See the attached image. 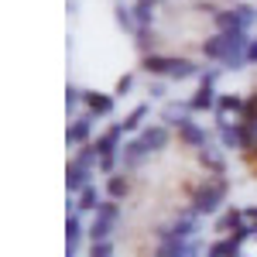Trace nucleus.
<instances>
[{
  "label": "nucleus",
  "instance_id": "obj_1",
  "mask_svg": "<svg viewBox=\"0 0 257 257\" xmlns=\"http://www.w3.org/2000/svg\"><path fill=\"white\" fill-rule=\"evenodd\" d=\"M247 45H250L247 31H219V35L202 41V55L206 59H219V62H226L230 69H237V65L247 62L243 59L247 55Z\"/></svg>",
  "mask_w": 257,
  "mask_h": 257
},
{
  "label": "nucleus",
  "instance_id": "obj_2",
  "mask_svg": "<svg viewBox=\"0 0 257 257\" xmlns=\"http://www.w3.org/2000/svg\"><path fill=\"white\" fill-rule=\"evenodd\" d=\"M99 165V155H96V144H86L79 148L72 161H69V168H65V185H69V192H76L79 196L82 189L89 185V172Z\"/></svg>",
  "mask_w": 257,
  "mask_h": 257
},
{
  "label": "nucleus",
  "instance_id": "obj_3",
  "mask_svg": "<svg viewBox=\"0 0 257 257\" xmlns=\"http://www.w3.org/2000/svg\"><path fill=\"white\" fill-rule=\"evenodd\" d=\"M226 192H230V182H226V175L202 182L196 192H192V213H196V216H213L219 206H223Z\"/></svg>",
  "mask_w": 257,
  "mask_h": 257
},
{
  "label": "nucleus",
  "instance_id": "obj_4",
  "mask_svg": "<svg viewBox=\"0 0 257 257\" xmlns=\"http://www.w3.org/2000/svg\"><path fill=\"white\" fill-rule=\"evenodd\" d=\"M141 69L148 76H168V79H192V76H199V65H192L189 59H168V55H155V52L144 55Z\"/></svg>",
  "mask_w": 257,
  "mask_h": 257
},
{
  "label": "nucleus",
  "instance_id": "obj_5",
  "mask_svg": "<svg viewBox=\"0 0 257 257\" xmlns=\"http://www.w3.org/2000/svg\"><path fill=\"white\" fill-rule=\"evenodd\" d=\"M117 216H120L117 199L103 202V206L96 209V216H93V223H89V230H86L89 243H99V240H110V237H113V223H117Z\"/></svg>",
  "mask_w": 257,
  "mask_h": 257
},
{
  "label": "nucleus",
  "instance_id": "obj_6",
  "mask_svg": "<svg viewBox=\"0 0 257 257\" xmlns=\"http://www.w3.org/2000/svg\"><path fill=\"white\" fill-rule=\"evenodd\" d=\"M123 127H110V131H103L96 138V155H99V172H113V161H117V151H123Z\"/></svg>",
  "mask_w": 257,
  "mask_h": 257
},
{
  "label": "nucleus",
  "instance_id": "obj_7",
  "mask_svg": "<svg viewBox=\"0 0 257 257\" xmlns=\"http://www.w3.org/2000/svg\"><path fill=\"white\" fill-rule=\"evenodd\" d=\"M254 18H257V7H233V11H216L213 14L219 31H247Z\"/></svg>",
  "mask_w": 257,
  "mask_h": 257
},
{
  "label": "nucleus",
  "instance_id": "obj_8",
  "mask_svg": "<svg viewBox=\"0 0 257 257\" xmlns=\"http://www.w3.org/2000/svg\"><path fill=\"white\" fill-rule=\"evenodd\" d=\"M199 233V216L196 213H189V216H182V219H175L172 226H158L155 230V240H192Z\"/></svg>",
  "mask_w": 257,
  "mask_h": 257
},
{
  "label": "nucleus",
  "instance_id": "obj_9",
  "mask_svg": "<svg viewBox=\"0 0 257 257\" xmlns=\"http://www.w3.org/2000/svg\"><path fill=\"white\" fill-rule=\"evenodd\" d=\"M175 134H178V144H185V148H196V151H202L209 141H206V131L199 127L196 120H189V117H178L175 123Z\"/></svg>",
  "mask_w": 257,
  "mask_h": 257
},
{
  "label": "nucleus",
  "instance_id": "obj_10",
  "mask_svg": "<svg viewBox=\"0 0 257 257\" xmlns=\"http://www.w3.org/2000/svg\"><path fill=\"white\" fill-rule=\"evenodd\" d=\"M155 257H199L196 240H161L155 247Z\"/></svg>",
  "mask_w": 257,
  "mask_h": 257
},
{
  "label": "nucleus",
  "instance_id": "obj_11",
  "mask_svg": "<svg viewBox=\"0 0 257 257\" xmlns=\"http://www.w3.org/2000/svg\"><path fill=\"white\" fill-rule=\"evenodd\" d=\"M82 216L72 209L69 219H65V240H69V257H79V243H82Z\"/></svg>",
  "mask_w": 257,
  "mask_h": 257
},
{
  "label": "nucleus",
  "instance_id": "obj_12",
  "mask_svg": "<svg viewBox=\"0 0 257 257\" xmlns=\"http://www.w3.org/2000/svg\"><path fill=\"white\" fill-rule=\"evenodd\" d=\"M247 226V216H243V209H226L223 216H219V223H216V230L223 233V237H233L237 230H243Z\"/></svg>",
  "mask_w": 257,
  "mask_h": 257
},
{
  "label": "nucleus",
  "instance_id": "obj_13",
  "mask_svg": "<svg viewBox=\"0 0 257 257\" xmlns=\"http://www.w3.org/2000/svg\"><path fill=\"white\" fill-rule=\"evenodd\" d=\"M138 141L148 148V155H151V151H161V148L168 144V127H161V123H158V127H144Z\"/></svg>",
  "mask_w": 257,
  "mask_h": 257
},
{
  "label": "nucleus",
  "instance_id": "obj_14",
  "mask_svg": "<svg viewBox=\"0 0 257 257\" xmlns=\"http://www.w3.org/2000/svg\"><path fill=\"white\" fill-rule=\"evenodd\" d=\"M206 257H243L240 254V240L237 237H219L206 247Z\"/></svg>",
  "mask_w": 257,
  "mask_h": 257
},
{
  "label": "nucleus",
  "instance_id": "obj_15",
  "mask_svg": "<svg viewBox=\"0 0 257 257\" xmlns=\"http://www.w3.org/2000/svg\"><path fill=\"white\" fill-rule=\"evenodd\" d=\"M82 103L93 117H106L113 110V96H106V93H82Z\"/></svg>",
  "mask_w": 257,
  "mask_h": 257
},
{
  "label": "nucleus",
  "instance_id": "obj_16",
  "mask_svg": "<svg viewBox=\"0 0 257 257\" xmlns=\"http://www.w3.org/2000/svg\"><path fill=\"white\" fill-rule=\"evenodd\" d=\"M199 165H202L206 172H213V178L226 175V165H223V155H219L216 148H209V144H206V148L199 151Z\"/></svg>",
  "mask_w": 257,
  "mask_h": 257
},
{
  "label": "nucleus",
  "instance_id": "obj_17",
  "mask_svg": "<svg viewBox=\"0 0 257 257\" xmlns=\"http://www.w3.org/2000/svg\"><path fill=\"white\" fill-rule=\"evenodd\" d=\"M89 131H93V113H86V117H79L72 127H69V134H65V141L72 144V148H82L86 144V138H89Z\"/></svg>",
  "mask_w": 257,
  "mask_h": 257
},
{
  "label": "nucleus",
  "instance_id": "obj_18",
  "mask_svg": "<svg viewBox=\"0 0 257 257\" xmlns=\"http://www.w3.org/2000/svg\"><path fill=\"white\" fill-rule=\"evenodd\" d=\"M99 206H103V202H99V189L89 182V185L79 192V199H76V213H96Z\"/></svg>",
  "mask_w": 257,
  "mask_h": 257
},
{
  "label": "nucleus",
  "instance_id": "obj_19",
  "mask_svg": "<svg viewBox=\"0 0 257 257\" xmlns=\"http://www.w3.org/2000/svg\"><path fill=\"white\" fill-rule=\"evenodd\" d=\"M120 158H123V168H138L141 161L148 158V148L141 144L138 138L131 141V144H123V151H120Z\"/></svg>",
  "mask_w": 257,
  "mask_h": 257
},
{
  "label": "nucleus",
  "instance_id": "obj_20",
  "mask_svg": "<svg viewBox=\"0 0 257 257\" xmlns=\"http://www.w3.org/2000/svg\"><path fill=\"white\" fill-rule=\"evenodd\" d=\"M226 113H237V117H243V99H240V96H219V99H216V117L223 120Z\"/></svg>",
  "mask_w": 257,
  "mask_h": 257
},
{
  "label": "nucleus",
  "instance_id": "obj_21",
  "mask_svg": "<svg viewBox=\"0 0 257 257\" xmlns=\"http://www.w3.org/2000/svg\"><path fill=\"white\" fill-rule=\"evenodd\" d=\"M127 192H131V182L123 178V172H117V175L106 178V196L110 199H123Z\"/></svg>",
  "mask_w": 257,
  "mask_h": 257
},
{
  "label": "nucleus",
  "instance_id": "obj_22",
  "mask_svg": "<svg viewBox=\"0 0 257 257\" xmlns=\"http://www.w3.org/2000/svg\"><path fill=\"white\" fill-rule=\"evenodd\" d=\"M219 138L226 148H240V123H226V120H219Z\"/></svg>",
  "mask_w": 257,
  "mask_h": 257
},
{
  "label": "nucleus",
  "instance_id": "obj_23",
  "mask_svg": "<svg viewBox=\"0 0 257 257\" xmlns=\"http://www.w3.org/2000/svg\"><path fill=\"white\" fill-rule=\"evenodd\" d=\"M151 7H155V4L138 0V7H134V24H138V28H151Z\"/></svg>",
  "mask_w": 257,
  "mask_h": 257
},
{
  "label": "nucleus",
  "instance_id": "obj_24",
  "mask_svg": "<svg viewBox=\"0 0 257 257\" xmlns=\"http://www.w3.org/2000/svg\"><path fill=\"white\" fill-rule=\"evenodd\" d=\"M148 117V106H138V110H134V113H131V117L123 120V123H120V127H123V134H131V131H138L141 127V120Z\"/></svg>",
  "mask_w": 257,
  "mask_h": 257
},
{
  "label": "nucleus",
  "instance_id": "obj_25",
  "mask_svg": "<svg viewBox=\"0 0 257 257\" xmlns=\"http://www.w3.org/2000/svg\"><path fill=\"white\" fill-rule=\"evenodd\" d=\"M89 257H113V243H110V240L89 243Z\"/></svg>",
  "mask_w": 257,
  "mask_h": 257
},
{
  "label": "nucleus",
  "instance_id": "obj_26",
  "mask_svg": "<svg viewBox=\"0 0 257 257\" xmlns=\"http://www.w3.org/2000/svg\"><path fill=\"white\" fill-rule=\"evenodd\" d=\"M243 216H247V226L257 233V206H250V209H243Z\"/></svg>",
  "mask_w": 257,
  "mask_h": 257
},
{
  "label": "nucleus",
  "instance_id": "obj_27",
  "mask_svg": "<svg viewBox=\"0 0 257 257\" xmlns=\"http://www.w3.org/2000/svg\"><path fill=\"white\" fill-rule=\"evenodd\" d=\"M65 103H69V110L79 103V89H76V86H69V96H65Z\"/></svg>",
  "mask_w": 257,
  "mask_h": 257
},
{
  "label": "nucleus",
  "instance_id": "obj_28",
  "mask_svg": "<svg viewBox=\"0 0 257 257\" xmlns=\"http://www.w3.org/2000/svg\"><path fill=\"white\" fill-rule=\"evenodd\" d=\"M247 62H257V38H250V45H247V55H243Z\"/></svg>",
  "mask_w": 257,
  "mask_h": 257
},
{
  "label": "nucleus",
  "instance_id": "obj_29",
  "mask_svg": "<svg viewBox=\"0 0 257 257\" xmlns=\"http://www.w3.org/2000/svg\"><path fill=\"white\" fill-rule=\"evenodd\" d=\"M148 4H155V0H148Z\"/></svg>",
  "mask_w": 257,
  "mask_h": 257
},
{
  "label": "nucleus",
  "instance_id": "obj_30",
  "mask_svg": "<svg viewBox=\"0 0 257 257\" xmlns=\"http://www.w3.org/2000/svg\"><path fill=\"white\" fill-rule=\"evenodd\" d=\"M243 257H247V254H243Z\"/></svg>",
  "mask_w": 257,
  "mask_h": 257
}]
</instances>
